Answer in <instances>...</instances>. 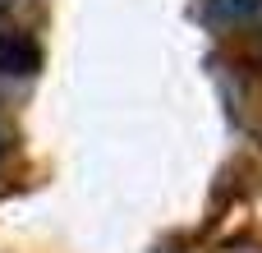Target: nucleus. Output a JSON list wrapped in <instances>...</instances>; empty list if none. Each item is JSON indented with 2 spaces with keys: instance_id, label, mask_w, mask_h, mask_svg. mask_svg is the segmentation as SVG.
<instances>
[{
  "instance_id": "obj_1",
  "label": "nucleus",
  "mask_w": 262,
  "mask_h": 253,
  "mask_svg": "<svg viewBox=\"0 0 262 253\" xmlns=\"http://www.w3.org/2000/svg\"><path fill=\"white\" fill-rule=\"evenodd\" d=\"M32 69H37V46H32V37L0 9V78L32 74Z\"/></svg>"
},
{
  "instance_id": "obj_2",
  "label": "nucleus",
  "mask_w": 262,
  "mask_h": 253,
  "mask_svg": "<svg viewBox=\"0 0 262 253\" xmlns=\"http://www.w3.org/2000/svg\"><path fill=\"white\" fill-rule=\"evenodd\" d=\"M203 9L216 28H249L262 18V0H207Z\"/></svg>"
},
{
  "instance_id": "obj_3",
  "label": "nucleus",
  "mask_w": 262,
  "mask_h": 253,
  "mask_svg": "<svg viewBox=\"0 0 262 253\" xmlns=\"http://www.w3.org/2000/svg\"><path fill=\"white\" fill-rule=\"evenodd\" d=\"M0 157H5V134H0Z\"/></svg>"
}]
</instances>
